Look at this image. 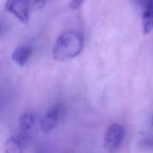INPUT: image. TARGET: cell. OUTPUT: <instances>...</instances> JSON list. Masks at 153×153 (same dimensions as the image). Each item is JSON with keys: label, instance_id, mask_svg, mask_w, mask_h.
I'll list each match as a JSON object with an SVG mask.
<instances>
[{"label": "cell", "instance_id": "30bf717a", "mask_svg": "<svg viewBox=\"0 0 153 153\" xmlns=\"http://www.w3.org/2000/svg\"><path fill=\"white\" fill-rule=\"evenodd\" d=\"M84 0H71L70 1V7L73 9H77L79 8L81 6V4H82Z\"/></svg>", "mask_w": 153, "mask_h": 153}, {"label": "cell", "instance_id": "ba28073f", "mask_svg": "<svg viewBox=\"0 0 153 153\" xmlns=\"http://www.w3.org/2000/svg\"><path fill=\"white\" fill-rule=\"evenodd\" d=\"M34 121H35V117L33 114L26 113L22 114L20 118L19 121L20 127L22 133H25L26 131L31 129L32 127L34 126Z\"/></svg>", "mask_w": 153, "mask_h": 153}, {"label": "cell", "instance_id": "8fae6325", "mask_svg": "<svg viewBox=\"0 0 153 153\" xmlns=\"http://www.w3.org/2000/svg\"><path fill=\"white\" fill-rule=\"evenodd\" d=\"M152 128H153V117L152 119Z\"/></svg>", "mask_w": 153, "mask_h": 153}, {"label": "cell", "instance_id": "277c9868", "mask_svg": "<svg viewBox=\"0 0 153 153\" xmlns=\"http://www.w3.org/2000/svg\"><path fill=\"white\" fill-rule=\"evenodd\" d=\"M27 144V135L25 133L15 134L8 139L4 146V153H23Z\"/></svg>", "mask_w": 153, "mask_h": 153}, {"label": "cell", "instance_id": "52a82bcc", "mask_svg": "<svg viewBox=\"0 0 153 153\" xmlns=\"http://www.w3.org/2000/svg\"><path fill=\"white\" fill-rule=\"evenodd\" d=\"M32 53V48L29 46H20L16 48L12 53V60L20 67L25 65Z\"/></svg>", "mask_w": 153, "mask_h": 153}, {"label": "cell", "instance_id": "3957f363", "mask_svg": "<svg viewBox=\"0 0 153 153\" xmlns=\"http://www.w3.org/2000/svg\"><path fill=\"white\" fill-rule=\"evenodd\" d=\"M30 2L31 0H7L4 7L20 22H27L29 18Z\"/></svg>", "mask_w": 153, "mask_h": 153}, {"label": "cell", "instance_id": "9c48e42d", "mask_svg": "<svg viewBox=\"0 0 153 153\" xmlns=\"http://www.w3.org/2000/svg\"><path fill=\"white\" fill-rule=\"evenodd\" d=\"M140 145L142 148L146 149H152L153 138H144L141 140Z\"/></svg>", "mask_w": 153, "mask_h": 153}, {"label": "cell", "instance_id": "5b68a950", "mask_svg": "<svg viewBox=\"0 0 153 153\" xmlns=\"http://www.w3.org/2000/svg\"><path fill=\"white\" fill-rule=\"evenodd\" d=\"M59 108L57 105L52 106L47 110L40 120V128L44 132H49L56 126L59 117Z\"/></svg>", "mask_w": 153, "mask_h": 153}, {"label": "cell", "instance_id": "8992f818", "mask_svg": "<svg viewBox=\"0 0 153 153\" xmlns=\"http://www.w3.org/2000/svg\"><path fill=\"white\" fill-rule=\"evenodd\" d=\"M142 25L143 34H148L153 29V0H142Z\"/></svg>", "mask_w": 153, "mask_h": 153}, {"label": "cell", "instance_id": "7a4b0ae2", "mask_svg": "<svg viewBox=\"0 0 153 153\" xmlns=\"http://www.w3.org/2000/svg\"><path fill=\"white\" fill-rule=\"evenodd\" d=\"M125 135V129L118 123H112L108 127L104 139L105 149L110 153H115L121 146Z\"/></svg>", "mask_w": 153, "mask_h": 153}, {"label": "cell", "instance_id": "6da1fadb", "mask_svg": "<svg viewBox=\"0 0 153 153\" xmlns=\"http://www.w3.org/2000/svg\"><path fill=\"white\" fill-rule=\"evenodd\" d=\"M83 49V37L80 33L69 31L58 37L52 48V57L64 61L78 56Z\"/></svg>", "mask_w": 153, "mask_h": 153}]
</instances>
